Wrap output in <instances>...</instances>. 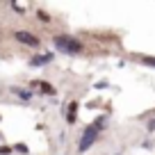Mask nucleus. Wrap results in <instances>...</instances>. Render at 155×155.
Instances as JSON below:
<instances>
[{
    "mask_svg": "<svg viewBox=\"0 0 155 155\" xmlns=\"http://www.w3.org/2000/svg\"><path fill=\"white\" fill-rule=\"evenodd\" d=\"M103 123H105V116H98L91 126H87V130H84L82 137H80V146H78L80 153H84L87 148H91V146H94V141L98 139V135H101V130H103Z\"/></svg>",
    "mask_w": 155,
    "mask_h": 155,
    "instance_id": "nucleus-1",
    "label": "nucleus"
},
{
    "mask_svg": "<svg viewBox=\"0 0 155 155\" xmlns=\"http://www.w3.org/2000/svg\"><path fill=\"white\" fill-rule=\"evenodd\" d=\"M53 41H55V46H57L59 53H66V55H78V53H82V44H80L78 39L68 37V34H57Z\"/></svg>",
    "mask_w": 155,
    "mask_h": 155,
    "instance_id": "nucleus-2",
    "label": "nucleus"
},
{
    "mask_svg": "<svg viewBox=\"0 0 155 155\" xmlns=\"http://www.w3.org/2000/svg\"><path fill=\"white\" fill-rule=\"evenodd\" d=\"M14 37H16V41H18V44H23V46H30V48H37V46H39V39L34 37V34L25 32V30L14 32Z\"/></svg>",
    "mask_w": 155,
    "mask_h": 155,
    "instance_id": "nucleus-3",
    "label": "nucleus"
},
{
    "mask_svg": "<svg viewBox=\"0 0 155 155\" xmlns=\"http://www.w3.org/2000/svg\"><path fill=\"white\" fill-rule=\"evenodd\" d=\"M32 87H39L44 94H50V96L55 94V87H53V84H48V82H41V80H34V82H32Z\"/></svg>",
    "mask_w": 155,
    "mask_h": 155,
    "instance_id": "nucleus-4",
    "label": "nucleus"
},
{
    "mask_svg": "<svg viewBox=\"0 0 155 155\" xmlns=\"http://www.w3.org/2000/svg\"><path fill=\"white\" fill-rule=\"evenodd\" d=\"M75 116H78V103H71V105H68V112H66V121L75 123Z\"/></svg>",
    "mask_w": 155,
    "mask_h": 155,
    "instance_id": "nucleus-5",
    "label": "nucleus"
},
{
    "mask_svg": "<svg viewBox=\"0 0 155 155\" xmlns=\"http://www.w3.org/2000/svg\"><path fill=\"white\" fill-rule=\"evenodd\" d=\"M53 59V53H48V55H39V57H32V64L37 66V64H46V62H50Z\"/></svg>",
    "mask_w": 155,
    "mask_h": 155,
    "instance_id": "nucleus-6",
    "label": "nucleus"
},
{
    "mask_svg": "<svg viewBox=\"0 0 155 155\" xmlns=\"http://www.w3.org/2000/svg\"><path fill=\"white\" fill-rule=\"evenodd\" d=\"M37 16H39V21H44V23H48V21H50V16L46 14V12H41V9L37 12Z\"/></svg>",
    "mask_w": 155,
    "mask_h": 155,
    "instance_id": "nucleus-7",
    "label": "nucleus"
},
{
    "mask_svg": "<svg viewBox=\"0 0 155 155\" xmlns=\"http://www.w3.org/2000/svg\"><path fill=\"white\" fill-rule=\"evenodd\" d=\"M141 64H148V66L155 68V57H141Z\"/></svg>",
    "mask_w": 155,
    "mask_h": 155,
    "instance_id": "nucleus-8",
    "label": "nucleus"
},
{
    "mask_svg": "<svg viewBox=\"0 0 155 155\" xmlns=\"http://www.w3.org/2000/svg\"><path fill=\"white\" fill-rule=\"evenodd\" d=\"M9 150H12L9 146H0V155H7V153H9Z\"/></svg>",
    "mask_w": 155,
    "mask_h": 155,
    "instance_id": "nucleus-9",
    "label": "nucleus"
},
{
    "mask_svg": "<svg viewBox=\"0 0 155 155\" xmlns=\"http://www.w3.org/2000/svg\"><path fill=\"white\" fill-rule=\"evenodd\" d=\"M14 91L18 94V96H23V98H30V94H28V91H21V89H14Z\"/></svg>",
    "mask_w": 155,
    "mask_h": 155,
    "instance_id": "nucleus-10",
    "label": "nucleus"
},
{
    "mask_svg": "<svg viewBox=\"0 0 155 155\" xmlns=\"http://www.w3.org/2000/svg\"><path fill=\"white\" fill-rule=\"evenodd\" d=\"M16 150H21V153H28V146H23V144H18V146H16Z\"/></svg>",
    "mask_w": 155,
    "mask_h": 155,
    "instance_id": "nucleus-11",
    "label": "nucleus"
}]
</instances>
